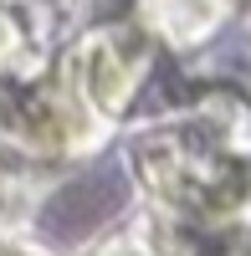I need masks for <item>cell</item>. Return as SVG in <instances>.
<instances>
[{
    "label": "cell",
    "instance_id": "1",
    "mask_svg": "<svg viewBox=\"0 0 251 256\" xmlns=\"http://www.w3.org/2000/svg\"><path fill=\"white\" fill-rule=\"evenodd\" d=\"M128 180L164 220L236 230L251 220V113L231 98H205L138 123Z\"/></svg>",
    "mask_w": 251,
    "mask_h": 256
},
{
    "label": "cell",
    "instance_id": "2",
    "mask_svg": "<svg viewBox=\"0 0 251 256\" xmlns=\"http://www.w3.org/2000/svg\"><path fill=\"white\" fill-rule=\"evenodd\" d=\"M113 123H102L88 102L62 82L52 67L0 77V148L26 164H67L88 159L108 138Z\"/></svg>",
    "mask_w": 251,
    "mask_h": 256
},
{
    "label": "cell",
    "instance_id": "3",
    "mask_svg": "<svg viewBox=\"0 0 251 256\" xmlns=\"http://www.w3.org/2000/svg\"><path fill=\"white\" fill-rule=\"evenodd\" d=\"M149 62H154V31L144 20H108V26L82 31L56 72L77 92V102H88L102 123H113L144 88Z\"/></svg>",
    "mask_w": 251,
    "mask_h": 256
},
{
    "label": "cell",
    "instance_id": "4",
    "mask_svg": "<svg viewBox=\"0 0 251 256\" xmlns=\"http://www.w3.org/2000/svg\"><path fill=\"white\" fill-rule=\"evenodd\" d=\"M52 56V10L41 0H0V77L46 67Z\"/></svg>",
    "mask_w": 251,
    "mask_h": 256
},
{
    "label": "cell",
    "instance_id": "5",
    "mask_svg": "<svg viewBox=\"0 0 251 256\" xmlns=\"http://www.w3.org/2000/svg\"><path fill=\"white\" fill-rule=\"evenodd\" d=\"M82 256H164L159 251V241L149 236V230H123V236H102V241H92V251H82Z\"/></svg>",
    "mask_w": 251,
    "mask_h": 256
},
{
    "label": "cell",
    "instance_id": "6",
    "mask_svg": "<svg viewBox=\"0 0 251 256\" xmlns=\"http://www.w3.org/2000/svg\"><path fill=\"white\" fill-rule=\"evenodd\" d=\"M20 210H26V190H20V180H16L10 154L0 148V230H6V226H20Z\"/></svg>",
    "mask_w": 251,
    "mask_h": 256
},
{
    "label": "cell",
    "instance_id": "7",
    "mask_svg": "<svg viewBox=\"0 0 251 256\" xmlns=\"http://www.w3.org/2000/svg\"><path fill=\"white\" fill-rule=\"evenodd\" d=\"M0 256H56V251H46V241L26 236L20 226H6L0 230Z\"/></svg>",
    "mask_w": 251,
    "mask_h": 256
}]
</instances>
